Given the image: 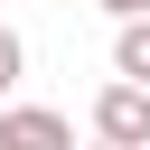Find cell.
<instances>
[{
    "instance_id": "8992f818",
    "label": "cell",
    "mask_w": 150,
    "mask_h": 150,
    "mask_svg": "<svg viewBox=\"0 0 150 150\" xmlns=\"http://www.w3.org/2000/svg\"><path fill=\"white\" fill-rule=\"evenodd\" d=\"M94 150H122V141H94Z\"/></svg>"
},
{
    "instance_id": "5b68a950",
    "label": "cell",
    "mask_w": 150,
    "mask_h": 150,
    "mask_svg": "<svg viewBox=\"0 0 150 150\" xmlns=\"http://www.w3.org/2000/svg\"><path fill=\"white\" fill-rule=\"evenodd\" d=\"M94 9H112V19H141V9H150V0H94Z\"/></svg>"
},
{
    "instance_id": "277c9868",
    "label": "cell",
    "mask_w": 150,
    "mask_h": 150,
    "mask_svg": "<svg viewBox=\"0 0 150 150\" xmlns=\"http://www.w3.org/2000/svg\"><path fill=\"white\" fill-rule=\"evenodd\" d=\"M19 66H28V47H19V28H9V19H0V94H9V84H19Z\"/></svg>"
},
{
    "instance_id": "7a4b0ae2",
    "label": "cell",
    "mask_w": 150,
    "mask_h": 150,
    "mask_svg": "<svg viewBox=\"0 0 150 150\" xmlns=\"http://www.w3.org/2000/svg\"><path fill=\"white\" fill-rule=\"evenodd\" d=\"M0 150H75V122L56 103H9L0 112Z\"/></svg>"
},
{
    "instance_id": "3957f363",
    "label": "cell",
    "mask_w": 150,
    "mask_h": 150,
    "mask_svg": "<svg viewBox=\"0 0 150 150\" xmlns=\"http://www.w3.org/2000/svg\"><path fill=\"white\" fill-rule=\"evenodd\" d=\"M112 75L150 84V9H141V19H122V38H112Z\"/></svg>"
},
{
    "instance_id": "6da1fadb",
    "label": "cell",
    "mask_w": 150,
    "mask_h": 150,
    "mask_svg": "<svg viewBox=\"0 0 150 150\" xmlns=\"http://www.w3.org/2000/svg\"><path fill=\"white\" fill-rule=\"evenodd\" d=\"M94 141H122V150H141V141H150V84L112 75V84L94 94Z\"/></svg>"
},
{
    "instance_id": "52a82bcc",
    "label": "cell",
    "mask_w": 150,
    "mask_h": 150,
    "mask_svg": "<svg viewBox=\"0 0 150 150\" xmlns=\"http://www.w3.org/2000/svg\"><path fill=\"white\" fill-rule=\"evenodd\" d=\"M141 150H150V141H141Z\"/></svg>"
}]
</instances>
